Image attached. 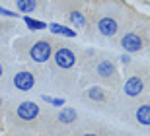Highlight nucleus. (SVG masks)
Wrapping results in <instances>:
<instances>
[{
	"mask_svg": "<svg viewBox=\"0 0 150 136\" xmlns=\"http://www.w3.org/2000/svg\"><path fill=\"white\" fill-rule=\"evenodd\" d=\"M78 56H80V47L67 41H57L53 56L45 64L47 89L57 95H76L80 87Z\"/></svg>",
	"mask_w": 150,
	"mask_h": 136,
	"instance_id": "nucleus-1",
	"label": "nucleus"
},
{
	"mask_svg": "<svg viewBox=\"0 0 150 136\" xmlns=\"http://www.w3.org/2000/svg\"><path fill=\"white\" fill-rule=\"evenodd\" d=\"M78 72H80V87L98 84L119 92L121 87V70L117 68L111 54L100 49H80L78 56Z\"/></svg>",
	"mask_w": 150,
	"mask_h": 136,
	"instance_id": "nucleus-2",
	"label": "nucleus"
},
{
	"mask_svg": "<svg viewBox=\"0 0 150 136\" xmlns=\"http://www.w3.org/2000/svg\"><path fill=\"white\" fill-rule=\"evenodd\" d=\"M45 107L23 95L10 97L6 103L4 130L6 136H39Z\"/></svg>",
	"mask_w": 150,
	"mask_h": 136,
	"instance_id": "nucleus-3",
	"label": "nucleus"
},
{
	"mask_svg": "<svg viewBox=\"0 0 150 136\" xmlns=\"http://www.w3.org/2000/svg\"><path fill=\"white\" fill-rule=\"evenodd\" d=\"M133 16L134 14L121 0H96L92 4L90 22H86V27L90 25L101 39H113L121 35Z\"/></svg>",
	"mask_w": 150,
	"mask_h": 136,
	"instance_id": "nucleus-4",
	"label": "nucleus"
},
{
	"mask_svg": "<svg viewBox=\"0 0 150 136\" xmlns=\"http://www.w3.org/2000/svg\"><path fill=\"white\" fill-rule=\"evenodd\" d=\"M2 93L12 97L28 95L35 89H47V72L45 64H28V62H14L8 78L2 84Z\"/></svg>",
	"mask_w": 150,
	"mask_h": 136,
	"instance_id": "nucleus-5",
	"label": "nucleus"
},
{
	"mask_svg": "<svg viewBox=\"0 0 150 136\" xmlns=\"http://www.w3.org/2000/svg\"><path fill=\"white\" fill-rule=\"evenodd\" d=\"M74 97L80 99L84 103V107L92 109L98 115H105V117H119V113L123 109V101L119 97V92H113L109 87L98 86V84L78 87Z\"/></svg>",
	"mask_w": 150,
	"mask_h": 136,
	"instance_id": "nucleus-6",
	"label": "nucleus"
},
{
	"mask_svg": "<svg viewBox=\"0 0 150 136\" xmlns=\"http://www.w3.org/2000/svg\"><path fill=\"white\" fill-rule=\"evenodd\" d=\"M82 117L76 107H45L39 136H72Z\"/></svg>",
	"mask_w": 150,
	"mask_h": 136,
	"instance_id": "nucleus-7",
	"label": "nucleus"
},
{
	"mask_svg": "<svg viewBox=\"0 0 150 136\" xmlns=\"http://www.w3.org/2000/svg\"><path fill=\"white\" fill-rule=\"evenodd\" d=\"M55 37H39V35H28L18 37L14 41V54L16 58L28 64H47L55 51Z\"/></svg>",
	"mask_w": 150,
	"mask_h": 136,
	"instance_id": "nucleus-8",
	"label": "nucleus"
},
{
	"mask_svg": "<svg viewBox=\"0 0 150 136\" xmlns=\"http://www.w3.org/2000/svg\"><path fill=\"white\" fill-rule=\"evenodd\" d=\"M121 87H119V97L123 105L129 103L131 99H137L140 95L148 93L150 87V66L140 62H127L125 72H121Z\"/></svg>",
	"mask_w": 150,
	"mask_h": 136,
	"instance_id": "nucleus-9",
	"label": "nucleus"
},
{
	"mask_svg": "<svg viewBox=\"0 0 150 136\" xmlns=\"http://www.w3.org/2000/svg\"><path fill=\"white\" fill-rule=\"evenodd\" d=\"M117 45L125 53H140L150 45V20L144 16H133L129 25L119 35Z\"/></svg>",
	"mask_w": 150,
	"mask_h": 136,
	"instance_id": "nucleus-10",
	"label": "nucleus"
},
{
	"mask_svg": "<svg viewBox=\"0 0 150 136\" xmlns=\"http://www.w3.org/2000/svg\"><path fill=\"white\" fill-rule=\"evenodd\" d=\"M117 119L123 120L131 130L150 134V93H144L125 103Z\"/></svg>",
	"mask_w": 150,
	"mask_h": 136,
	"instance_id": "nucleus-11",
	"label": "nucleus"
},
{
	"mask_svg": "<svg viewBox=\"0 0 150 136\" xmlns=\"http://www.w3.org/2000/svg\"><path fill=\"white\" fill-rule=\"evenodd\" d=\"M115 132H117V128H113L105 120L82 117V120L78 123L72 136H115Z\"/></svg>",
	"mask_w": 150,
	"mask_h": 136,
	"instance_id": "nucleus-12",
	"label": "nucleus"
},
{
	"mask_svg": "<svg viewBox=\"0 0 150 136\" xmlns=\"http://www.w3.org/2000/svg\"><path fill=\"white\" fill-rule=\"evenodd\" d=\"M12 4L23 14H35V12L47 14V0H12Z\"/></svg>",
	"mask_w": 150,
	"mask_h": 136,
	"instance_id": "nucleus-13",
	"label": "nucleus"
},
{
	"mask_svg": "<svg viewBox=\"0 0 150 136\" xmlns=\"http://www.w3.org/2000/svg\"><path fill=\"white\" fill-rule=\"evenodd\" d=\"M14 62H16V54L6 47H0V87H2L4 80L8 78Z\"/></svg>",
	"mask_w": 150,
	"mask_h": 136,
	"instance_id": "nucleus-14",
	"label": "nucleus"
},
{
	"mask_svg": "<svg viewBox=\"0 0 150 136\" xmlns=\"http://www.w3.org/2000/svg\"><path fill=\"white\" fill-rule=\"evenodd\" d=\"M10 35H12V25L0 20V47L6 45V41L10 39Z\"/></svg>",
	"mask_w": 150,
	"mask_h": 136,
	"instance_id": "nucleus-15",
	"label": "nucleus"
},
{
	"mask_svg": "<svg viewBox=\"0 0 150 136\" xmlns=\"http://www.w3.org/2000/svg\"><path fill=\"white\" fill-rule=\"evenodd\" d=\"M49 29L53 33H59V35H64V37H74L76 33L72 31V29H68L67 25H59V23H51L49 25Z\"/></svg>",
	"mask_w": 150,
	"mask_h": 136,
	"instance_id": "nucleus-16",
	"label": "nucleus"
},
{
	"mask_svg": "<svg viewBox=\"0 0 150 136\" xmlns=\"http://www.w3.org/2000/svg\"><path fill=\"white\" fill-rule=\"evenodd\" d=\"M6 103H8V97L4 93H0V130L4 128V115H6Z\"/></svg>",
	"mask_w": 150,
	"mask_h": 136,
	"instance_id": "nucleus-17",
	"label": "nucleus"
},
{
	"mask_svg": "<svg viewBox=\"0 0 150 136\" xmlns=\"http://www.w3.org/2000/svg\"><path fill=\"white\" fill-rule=\"evenodd\" d=\"M25 23H28L29 29H43V27H47V23L37 22V20H31V18H25Z\"/></svg>",
	"mask_w": 150,
	"mask_h": 136,
	"instance_id": "nucleus-18",
	"label": "nucleus"
},
{
	"mask_svg": "<svg viewBox=\"0 0 150 136\" xmlns=\"http://www.w3.org/2000/svg\"><path fill=\"white\" fill-rule=\"evenodd\" d=\"M0 16H8V18H16L18 14L16 12H10V10H4V8H0Z\"/></svg>",
	"mask_w": 150,
	"mask_h": 136,
	"instance_id": "nucleus-19",
	"label": "nucleus"
},
{
	"mask_svg": "<svg viewBox=\"0 0 150 136\" xmlns=\"http://www.w3.org/2000/svg\"><path fill=\"white\" fill-rule=\"evenodd\" d=\"M115 136H137V134H133V132H123V130H117V132H115Z\"/></svg>",
	"mask_w": 150,
	"mask_h": 136,
	"instance_id": "nucleus-20",
	"label": "nucleus"
}]
</instances>
